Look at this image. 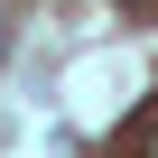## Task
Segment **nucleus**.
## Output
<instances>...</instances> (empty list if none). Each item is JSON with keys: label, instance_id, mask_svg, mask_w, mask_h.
Segmentation results:
<instances>
[{"label": "nucleus", "instance_id": "f257e3e1", "mask_svg": "<svg viewBox=\"0 0 158 158\" xmlns=\"http://www.w3.org/2000/svg\"><path fill=\"white\" fill-rule=\"evenodd\" d=\"M139 158H158V121H139Z\"/></svg>", "mask_w": 158, "mask_h": 158}]
</instances>
